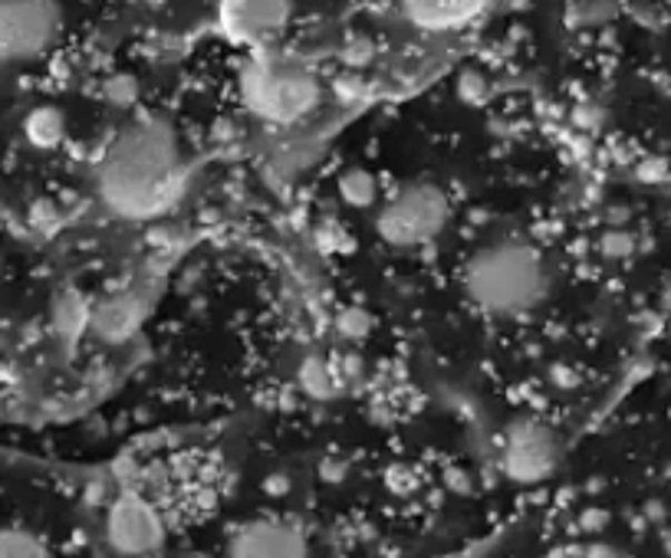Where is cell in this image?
I'll list each match as a JSON object with an SVG mask.
<instances>
[{"mask_svg": "<svg viewBox=\"0 0 671 558\" xmlns=\"http://www.w3.org/2000/svg\"><path fill=\"white\" fill-rule=\"evenodd\" d=\"M99 198L129 220H151L175 208L188 188V165L175 129L158 116L129 122L102 155Z\"/></svg>", "mask_w": 671, "mask_h": 558, "instance_id": "cell-1", "label": "cell"}, {"mask_svg": "<svg viewBox=\"0 0 671 558\" xmlns=\"http://www.w3.org/2000/svg\"><path fill=\"white\" fill-rule=\"evenodd\" d=\"M464 292L491 316H521L546 296V267L533 247L501 240L467 260Z\"/></svg>", "mask_w": 671, "mask_h": 558, "instance_id": "cell-2", "label": "cell"}, {"mask_svg": "<svg viewBox=\"0 0 671 558\" xmlns=\"http://www.w3.org/2000/svg\"><path fill=\"white\" fill-rule=\"evenodd\" d=\"M240 96L267 126H297L319 106L316 76L287 57L257 53L240 70Z\"/></svg>", "mask_w": 671, "mask_h": 558, "instance_id": "cell-3", "label": "cell"}, {"mask_svg": "<svg viewBox=\"0 0 671 558\" xmlns=\"http://www.w3.org/2000/svg\"><path fill=\"white\" fill-rule=\"evenodd\" d=\"M447 223V198L442 188L418 181V185H405L402 191L392 195V201H385L378 217H375V230L385 243L392 247H425L432 243Z\"/></svg>", "mask_w": 671, "mask_h": 558, "instance_id": "cell-4", "label": "cell"}, {"mask_svg": "<svg viewBox=\"0 0 671 558\" xmlns=\"http://www.w3.org/2000/svg\"><path fill=\"white\" fill-rule=\"evenodd\" d=\"M63 30L57 0H0V67L43 57Z\"/></svg>", "mask_w": 671, "mask_h": 558, "instance_id": "cell-5", "label": "cell"}, {"mask_svg": "<svg viewBox=\"0 0 671 558\" xmlns=\"http://www.w3.org/2000/svg\"><path fill=\"white\" fill-rule=\"evenodd\" d=\"M501 464L514 484H540L556 470L560 444H556L553 430L543 427L540 420H517V424H511V430L504 437Z\"/></svg>", "mask_w": 671, "mask_h": 558, "instance_id": "cell-6", "label": "cell"}, {"mask_svg": "<svg viewBox=\"0 0 671 558\" xmlns=\"http://www.w3.org/2000/svg\"><path fill=\"white\" fill-rule=\"evenodd\" d=\"M106 539L122 558H149L165 546V526L146 499L119 496L106 516Z\"/></svg>", "mask_w": 671, "mask_h": 558, "instance_id": "cell-7", "label": "cell"}, {"mask_svg": "<svg viewBox=\"0 0 671 558\" xmlns=\"http://www.w3.org/2000/svg\"><path fill=\"white\" fill-rule=\"evenodd\" d=\"M227 558H309V549L297 526L280 519H254L234 532Z\"/></svg>", "mask_w": 671, "mask_h": 558, "instance_id": "cell-8", "label": "cell"}, {"mask_svg": "<svg viewBox=\"0 0 671 558\" xmlns=\"http://www.w3.org/2000/svg\"><path fill=\"white\" fill-rule=\"evenodd\" d=\"M294 0H227L224 27L234 40L254 43L280 33L290 23Z\"/></svg>", "mask_w": 671, "mask_h": 558, "instance_id": "cell-9", "label": "cell"}, {"mask_svg": "<svg viewBox=\"0 0 671 558\" xmlns=\"http://www.w3.org/2000/svg\"><path fill=\"white\" fill-rule=\"evenodd\" d=\"M142 316H146V306H142L139 296L116 292V296L99 299L89 309V332L96 339L109 342V346H119V342L136 336V329L142 326Z\"/></svg>", "mask_w": 671, "mask_h": 558, "instance_id": "cell-10", "label": "cell"}, {"mask_svg": "<svg viewBox=\"0 0 671 558\" xmlns=\"http://www.w3.org/2000/svg\"><path fill=\"white\" fill-rule=\"evenodd\" d=\"M405 7L412 20L425 27H451L467 20L481 7V0H405Z\"/></svg>", "mask_w": 671, "mask_h": 558, "instance_id": "cell-11", "label": "cell"}, {"mask_svg": "<svg viewBox=\"0 0 671 558\" xmlns=\"http://www.w3.org/2000/svg\"><path fill=\"white\" fill-rule=\"evenodd\" d=\"M23 136H27L30 145L50 151V148H57V145L63 141V136H67V119H63V112H60L57 106H40V109H33V112L27 116Z\"/></svg>", "mask_w": 671, "mask_h": 558, "instance_id": "cell-12", "label": "cell"}, {"mask_svg": "<svg viewBox=\"0 0 671 558\" xmlns=\"http://www.w3.org/2000/svg\"><path fill=\"white\" fill-rule=\"evenodd\" d=\"M336 191H339L346 208L366 210L375 208V201H378V181L366 168H346L336 181Z\"/></svg>", "mask_w": 671, "mask_h": 558, "instance_id": "cell-13", "label": "cell"}, {"mask_svg": "<svg viewBox=\"0 0 671 558\" xmlns=\"http://www.w3.org/2000/svg\"><path fill=\"white\" fill-rule=\"evenodd\" d=\"M89 309H92V306H86L82 296H76V292L60 296L57 306H53L57 332H60V336H73V339L79 332H86V329H89Z\"/></svg>", "mask_w": 671, "mask_h": 558, "instance_id": "cell-14", "label": "cell"}, {"mask_svg": "<svg viewBox=\"0 0 671 558\" xmlns=\"http://www.w3.org/2000/svg\"><path fill=\"white\" fill-rule=\"evenodd\" d=\"M0 558H50V549L43 546L40 536L7 526L0 529Z\"/></svg>", "mask_w": 671, "mask_h": 558, "instance_id": "cell-15", "label": "cell"}, {"mask_svg": "<svg viewBox=\"0 0 671 558\" xmlns=\"http://www.w3.org/2000/svg\"><path fill=\"white\" fill-rule=\"evenodd\" d=\"M299 385L313 395V398H329L336 391V371L323 361V358H306L299 368Z\"/></svg>", "mask_w": 671, "mask_h": 558, "instance_id": "cell-16", "label": "cell"}, {"mask_svg": "<svg viewBox=\"0 0 671 558\" xmlns=\"http://www.w3.org/2000/svg\"><path fill=\"white\" fill-rule=\"evenodd\" d=\"M457 96H461V102H467V106H484L487 96H491L487 76L477 70H464L457 76Z\"/></svg>", "mask_w": 671, "mask_h": 558, "instance_id": "cell-17", "label": "cell"}, {"mask_svg": "<svg viewBox=\"0 0 671 558\" xmlns=\"http://www.w3.org/2000/svg\"><path fill=\"white\" fill-rule=\"evenodd\" d=\"M336 329L346 336V339H353V342H359V339H366L369 336V329H373V319H369V312L366 309H359V306H349V309H343L339 316H336Z\"/></svg>", "mask_w": 671, "mask_h": 558, "instance_id": "cell-18", "label": "cell"}, {"mask_svg": "<svg viewBox=\"0 0 671 558\" xmlns=\"http://www.w3.org/2000/svg\"><path fill=\"white\" fill-rule=\"evenodd\" d=\"M102 92H106V99H109L112 106H132L136 96H139V82H136V76L116 72V76L106 79Z\"/></svg>", "mask_w": 671, "mask_h": 558, "instance_id": "cell-19", "label": "cell"}, {"mask_svg": "<svg viewBox=\"0 0 671 558\" xmlns=\"http://www.w3.org/2000/svg\"><path fill=\"white\" fill-rule=\"evenodd\" d=\"M599 250L609 257V260H622L629 253H635V237L629 230H605L602 240H599Z\"/></svg>", "mask_w": 671, "mask_h": 558, "instance_id": "cell-20", "label": "cell"}, {"mask_svg": "<svg viewBox=\"0 0 671 558\" xmlns=\"http://www.w3.org/2000/svg\"><path fill=\"white\" fill-rule=\"evenodd\" d=\"M639 178L649 181V185H655V181L671 178V168L662 161V158H652V161H642V165H639Z\"/></svg>", "mask_w": 671, "mask_h": 558, "instance_id": "cell-21", "label": "cell"}, {"mask_svg": "<svg viewBox=\"0 0 671 558\" xmlns=\"http://www.w3.org/2000/svg\"><path fill=\"white\" fill-rule=\"evenodd\" d=\"M264 487H267L270 496H284V492L290 489V480H287V477H274V480H267Z\"/></svg>", "mask_w": 671, "mask_h": 558, "instance_id": "cell-22", "label": "cell"}, {"mask_svg": "<svg viewBox=\"0 0 671 558\" xmlns=\"http://www.w3.org/2000/svg\"><path fill=\"white\" fill-rule=\"evenodd\" d=\"M602 529V526H605V512H596V509H593V512H586V519H583V529Z\"/></svg>", "mask_w": 671, "mask_h": 558, "instance_id": "cell-23", "label": "cell"}, {"mask_svg": "<svg viewBox=\"0 0 671 558\" xmlns=\"http://www.w3.org/2000/svg\"><path fill=\"white\" fill-rule=\"evenodd\" d=\"M586 558H622L615 549H605V546H599V549H590Z\"/></svg>", "mask_w": 671, "mask_h": 558, "instance_id": "cell-24", "label": "cell"}, {"mask_svg": "<svg viewBox=\"0 0 671 558\" xmlns=\"http://www.w3.org/2000/svg\"><path fill=\"white\" fill-rule=\"evenodd\" d=\"M665 549H669V552H671V532H669V536H665Z\"/></svg>", "mask_w": 671, "mask_h": 558, "instance_id": "cell-25", "label": "cell"}]
</instances>
